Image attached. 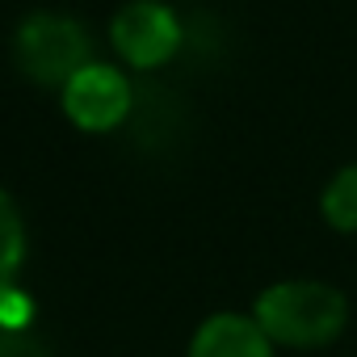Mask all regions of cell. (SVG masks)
I'll list each match as a JSON object with an SVG mask.
<instances>
[{"mask_svg":"<svg viewBox=\"0 0 357 357\" xmlns=\"http://www.w3.org/2000/svg\"><path fill=\"white\" fill-rule=\"evenodd\" d=\"M252 319H257V328L273 344L319 349V344H332L344 332V324H349V298L332 282L290 278V282H273V286H265L257 294Z\"/></svg>","mask_w":357,"mask_h":357,"instance_id":"1","label":"cell"},{"mask_svg":"<svg viewBox=\"0 0 357 357\" xmlns=\"http://www.w3.org/2000/svg\"><path fill=\"white\" fill-rule=\"evenodd\" d=\"M13 63L43 89H63L93 63V38L72 13H30L13 34Z\"/></svg>","mask_w":357,"mask_h":357,"instance_id":"2","label":"cell"},{"mask_svg":"<svg viewBox=\"0 0 357 357\" xmlns=\"http://www.w3.org/2000/svg\"><path fill=\"white\" fill-rule=\"evenodd\" d=\"M181 17L164 0H126L109 22V43L122 63L151 72L181 51Z\"/></svg>","mask_w":357,"mask_h":357,"instance_id":"3","label":"cell"},{"mask_svg":"<svg viewBox=\"0 0 357 357\" xmlns=\"http://www.w3.org/2000/svg\"><path fill=\"white\" fill-rule=\"evenodd\" d=\"M59 101H63V114L72 118V126H80L89 135H105V130H118L130 118L135 89L114 63L93 59L89 68H80L59 89Z\"/></svg>","mask_w":357,"mask_h":357,"instance_id":"4","label":"cell"},{"mask_svg":"<svg viewBox=\"0 0 357 357\" xmlns=\"http://www.w3.org/2000/svg\"><path fill=\"white\" fill-rule=\"evenodd\" d=\"M185 357H273V340L257 328L252 315L219 311L198 324Z\"/></svg>","mask_w":357,"mask_h":357,"instance_id":"5","label":"cell"},{"mask_svg":"<svg viewBox=\"0 0 357 357\" xmlns=\"http://www.w3.org/2000/svg\"><path fill=\"white\" fill-rule=\"evenodd\" d=\"M22 265H26V219L17 202L0 190V294L17 286Z\"/></svg>","mask_w":357,"mask_h":357,"instance_id":"6","label":"cell"},{"mask_svg":"<svg viewBox=\"0 0 357 357\" xmlns=\"http://www.w3.org/2000/svg\"><path fill=\"white\" fill-rule=\"evenodd\" d=\"M319 215L328 219L332 231L353 236L357 231V164H344L319 194Z\"/></svg>","mask_w":357,"mask_h":357,"instance_id":"7","label":"cell"},{"mask_svg":"<svg viewBox=\"0 0 357 357\" xmlns=\"http://www.w3.org/2000/svg\"><path fill=\"white\" fill-rule=\"evenodd\" d=\"M30 319H34L30 294H22L17 286H9L5 294H0V328H5V332H22Z\"/></svg>","mask_w":357,"mask_h":357,"instance_id":"8","label":"cell"}]
</instances>
